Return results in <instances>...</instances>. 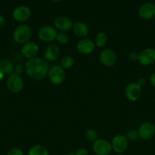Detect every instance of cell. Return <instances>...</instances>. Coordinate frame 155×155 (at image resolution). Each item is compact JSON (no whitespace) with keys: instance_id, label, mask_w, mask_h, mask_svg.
<instances>
[{"instance_id":"obj_1","label":"cell","mask_w":155,"mask_h":155,"mask_svg":"<svg viewBox=\"0 0 155 155\" xmlns=\"http://www.w3.org/2000/svg\"><path fill=\"white\" fill-rule=\"evenodd\" d=\"M49 70L48 61L41 58L29 59L24 65L26 74L33 80H43L48 75Z\"/></svg>"},{"instance_id":"obj_2","label":"cell","mask_w":155,"mask_h":155,"mask_svg":"<svg viewBox=\"0 0 155 155\" xmlns=\"http://www.w3.org/2000/svg\"><path fill=\"white\" fill-rule=\"evenodd\" d=\"M31 36V29L26 24H21L15 29L13 33V39L17 43L25 44Z\"/></svg>"},{"instance_id":"obj_3","label":"cell","mask_w":155,"mask_h":155,"mask_svg":"<svg viewBox=\"0 0 155 155\" xmlns=\"http://www.w3.org/2000/svg\"><path fill=\"white\" fill-rule=\"evenodd\" d=\"M48 77L50 81L54 85H59L65 80V74L63 68L59 65H55L50 68L48 73Z\"/></svg>"},{"instance_id":"obj_4","label":"cell","mask_w":155,"mask_h":155,"mask_svg":"<svg viewBox=\"0 0 155 155\" xmlns=\"http://www.w3.org/2000/svg\"><path fill=\"white\" fill-rule=\"evenodd\" d=\"M7 88L10 92L13 93L20 92L23 89L24 83L21 77L19 75L15 74H12L7 79Z\"/></svg>"},{"instance_id":"obj_5","label":"cell","mask_w":155,"mask_h":155,"mask_svg":"<svg viewBox=\"0 0 155 155\" xmlns=\"http://www.w3.org/2000/svg\"><path fill=\"white\" fill-rule=\"evenodd\" d=\"M129 142L126 136L123 135H118L112 139L111 142L112 149L118 154L124 153L127 150Z\"/></svg>"},{"instance_id":"obj_6","label":"cell","mask_w":155,"mask_h":155,"mask_svg":"<svg viewBox=\"0 0 155 155\" xmlns=\"http://www.w3.org/2000/svg\"><path fill=\"white\" fill-rule=\"evenodd\" d=\"M112 151L111 144L105 139H97L93 145V151L97 155H108Z\"/></svg>"},{"instance_id":"obj_7","label":"cell","mask_w":155,"mask_h":155,"mask_svg":"<svg viewBox=\"0 0 155 155\" xmlns=\"http://www.w3.org/2000/svg\"><path fill=\"white\" fill-rule=\"evenodd\" d=\"M139 137L143 140H149L155 135V126L152 123L145 122L141 124L138 128Z\"/></svg>"},{"instance_id":"obj_8","label":"cell","mask_w":155,"mask_h":155,"mask_svg":"<svg viewBox=\"0 0 155 155\" xmlns=\"http://www.w3.org/2000/svg\"><path fill=\"white\" fill-rule=\"evenodd\" d=\"M57 32L55 27L52 26H44L40 29L38 32V37L43 42H51L56 39Z\"/></svg>"},{"instance_id":"obj_9","label":"cell","mask_w":155,"mask_h":155,"mask_svg":"<svg viewBox=\"0 0 155 155\" xmlns=\"http://www.w3.org/2000/svg\"><path fill=\"white\" fill-rule=\"evenodd\" d=\"M138 61L141 65L149 66L155 62V50L153 48H146L138 54Z\"/></svg>"},{"instance_id":"obj_10","label":"cell","mask_w":155,"mask_h":155,"mask_svg":"<svg viewBox=\"0 0 155 155\" xmlns=\"http://www.w3.org/2000/svg\"><path fill=\"white\" fill-rule=\"evenodd\" d=\"M125 95L130 101H136L141 95V87L137 83H129L125 89Z\"/></svg>"},{"instance_id":"obj_11","label":"cell","mask_w":155,"mask_h":155,"mask_svg":"<svg viewBox=\"0 0 155 155\" xmlns=\"http://www.w3.org/2000/svg\"><path fill=\"white\" fill-rule=\"evenodd\" d=\"M138 15L144 20H150L155 16V5L152 2H145L140 6Z\"/></svg>"},{"instance_id":"obj_12","label":"cell","mask_w":155,"mask_h":155,"mask_svg":"<svg viewBox=\"0 0 155 155\" xmlns=\"http://www.w3.org/2000/svg\"><path fill=\"white\" fill-rule=\"evenodd\" d=\"M100 61L104 66L112 67L115 64L117 57L115 52L110 49H104L100 52Z\"/></svg>"},{"instance_id":"obj_13","label":"cell","mask_w":155,"mask_h":155,"mask_svg":"<svg viewBox=\"0 0 155 155\" xmlns=\"http://www.w3.org/2000/svg\"><path fill=\"white\" fill-rule=\"evenodd\" d=\"M30 17V10L25 5H20L15 8L13 12V18L18 22H24Z\"/></svg>"},{"instance_id":"obj_14","label":"cell","mask_w":155,"mask_h":155,"mask_svg":"<svg viewBox=\"0 0 155 155\" xmlns=\"http://www.w3.org/2000/svg\"><path fill=\"white\" fill-rule=\"evenodd\" d=\"M53 24H54L55 27L60 30L61 32L68 31L73 27V23L71 20L68 18V17L65 16L57 17L54 20Z\"/></svg>"},{"instance_id":"obj_15","label":"cell","mask_w":155,"mask_h":155,"mask_svg":"<svg viewBox=\"0 0 155 155\" xmlns=\"http://www.w3.org/2000/svg\"><path fill=\"white\" fill-rule=\"evenodd\" d=\"M39 52L38 45L33 42H27L24 44L21 48V53L25 58L29 59L33 58L36 57Z\"/></svg>"},{"instance_id":"obj_16","label":"cell","mask_w":155,"mask_h":155,"mask_svg":"<svg viewBox=\"0 0 155 155\" xmlns=\"http://www.w3.org/2000/svg\"><path fill=\"white\" fill-rule=\"evenodd\" d=\"M95 48V43L88 39H83L77 44V49L83 54H89L94 51Z\"/></svg>"},{"instance_id":"obj_17","label":"cell","mask_w":155,"mask_h":155,"mask_svg":"<svg viewBox=\"0 0 155 155\" xmlns=\"http://www.w3.org/2000/svg\"><path fill=\"white\" fill-rule=\"evenodd\" d=\"M60 54V50L59 47L56 45H50L46 48L44 52V57L45 60L47 61H56L59 58Z\"/></svg>"},{"instance_id":"obj_18","label":"cell","mask_w":155,"mask_h":155,"mask_svg":"<svg viewBox=\"0 0 155 155\" xmlns=\"http://www.w3.org/2000/svg\"><path fill=\"white\" fill-rule=\"evenodd\" d=\"M72 29L75 36L81 38L86 36L88 34V31H89L88 25L84 23L80 22V21L74 23L73 24Z\"/></svg>"},{"instance_id":"obj_19","label":"cell","mask_w":155,"mask_h":155,"mask_svg":"<svg viewBox=\"0 0 155 155\" xmlns=\"http://www.w3.org/2000/svg\"><path fill=\"white\" fill-rule=\"evenodd\" d=\"M0 71L5 74V75H9L12 74L14 71V66L12 62L9 59H2L0 61Z\"/></svg>"},{"instance_id":"obj_20","label":"cell","mask_w":155,"mask_h":155,"mask_svg":"<svg viewBox=\"0 0 155 155\" xmlns=\"http://www.w3.org/2000/svg\"><path fill=\"white\" fill-rule=\"evenodd\" d=\"M28 155H49V151L43 145H35L30 148Z\"/></svg>"},{"instance_id":"obj_21","label":"cell","mask_w":155,"mask_h":155,"mask_svg":"<svg viewBox=\"0 0 155 155\" xmlns=\"http://www.w3.org/2000/svg\"><path fill=\"white\" fill-rule=\"evenodd\" d=\"M107 42V36L103 32H100V33H97V35L95 37V40H94V43L95 45L97 47H102L105 45V44Z\"/></svg>"},{"instance_id":"obj_22","label":"cell","mask_w":155,"mask_h":155,"mask_svg":"<svg viewBox=\"0 0 155 155\" xmlns=\"http://www.w3.org/2000/svg\"><path fill=\"white\" fill-rule=\"evenodd\" d=\"M73 64H74V59L69 55L63 57L60 61V67L63 69H68V68H71Z\"/></svg>"},{"instance_id":"obj_23","label":"cell","mask_w":155,"mask_h":155,"mask_svg":"<svg viewBox=\"0 0 155 155\" xmlns=\"http://www.w3.org/2000/svg\"><path fill=\"white\" fill-rule=\"evenodd\" d=\"M87 140L89 141V142H95L96 140H97V138H98V134H97V131L93 129H89V130H87L86 134Z\"/></svg>"},{"instance_id":"obj_24","label":"cell","mask_w":155,"mask_h":155,"mask_svg":"<svg viewBox=\"0 0 155 155\" xmlns=\"http://www.w3.org/2000/svg\"><path fill=\"white\" fill-rule=\"evenodd\" d=\"M56 39H57L58 42L61 44H65L68 42L69 40V36L67 33L65 32H60V33H57L56 36Z\"/></svg>"},{"instance_id":"obj_25","label":"cell","mask_w":155,"mask_h":155,"mask_svg":"<svg viewBox=\"0 0 155 155\" xmlns=\"http://www.w3.org/2000/svg\"><path fill=\"white\" fill-rule=\"evenodd\" d=\"M126 138H127L128 140L130 141H136L138 140L139 137V135H138V132L137 130H131L126 134Z\"/></svg>"},{"instance_id":"obj_26","label":"cell","mask_w":155,"mask_h":155,"mask_svg":"<svg viewBox=\"0 0 155 155\" xmlns=\"http://www.w3.org/2000/svg\"><path fill=\"white\" fill-rule=\"evenodd\" d=\"M7 155H24V154H23L22 151L21 149L15 148L9 150Z\"/></svg>"},{"instance_id":"obj_27","label":"cell","mask_w":155,"mask_h":155,"mask_svg":"<svg viewBox=\"0 0 155 155\" xmlns=\"http://www.w3.org/2000/svg\"><path fill=\"white\" fill-rule=\"evenodd\" d=\"M76 155H88V151L86 148H80L75 151Z\"/></svg>"},{"instance_id":"obj_28","label":"cell","mask_w":155,"mask_h":155,"mask_svg":"<svg viewBox=\"0 0 155 155\" xmlns=\"http://www.w3.org/2000/svg\"><path fill=\"white\" fill-rule=\"evenodd\" d=\"M23 67L21 65H16V66L14 68V72L15 74H18V75H21L23 72Z\"/></svg>"},{"instance_id":"obj_29","label":"cell","mask_w":155,"mask_h":155,"mask_svg":"<svg viewBox=\"0 0 155 155\" xmlns=\"http://www.w3.org/2000/svg\"><path fill=\"white\" fill-rule=\"evenodd\" d=\"M138 53L135 52V51H132L129 54V58L132 61H138Z\"/></svg>"},{"instance_id":"obj_30","label":"cell","mask_w":155,"mask_h":155,"mask_svg":"<svg viewBox=\"0 0 155 155\" xmlns=\"http://www.w3.org/2000/svg\"><path fill=\"white\" fill-rule=\"evenodd\" d=\"M150 83L151 84L152 86L155 88V72H153V74L150 75Z\"/></svg>"},{"instance_id":"obj_31","label":"cell","mask_w":155,"mask_h":155,"mask_svg":"<svg viewBox=\"0 0 155 155\" xmlns=\"http://www.w3.org/2000/svg\"><path fill=\"white\" fill-rule=\"evenodd\" d=\"M137 83H138V84L139 85V86L141 87V86H144V85H145L146 80L144 78V77H141V78H139L138 80V82H137Z\"/></svg>"},{"instance_id":"obj_32","label":"cell","mask_w":155,"mask_h":155,"mask_svg":"<svg viewBox=\"0 0 155 155\" xmlns=\"http://www.w3.org/2000/svg\"><path fill=\"white\" fill-rule=\"evenodd\" d=\"M5 24V19L2 15H0V27H2Z\"/></svg>"},{"instance_id":"obj_33","label":"cell","mask_w":155,"mask_h":155,"mask_svg":"<svg viewBox=\"0 0 155 155\" xmlns=\"http://www.w3.org/2000/svg\"><path fill=\"white\" fill-rule=\"evenodd\" d=\"M4 75H5V74H3V73L1 71H0V81H1V80L3 79V77H4Z\"/></svg>"},{"instance_id":"obj_34","label":"cell","mask_w":155,"mask_h":155,"mask_svg":"<svg viewBox=\"0 0 155 155\" xmlns=\"http://www.w3.org/2000/svg\"><path fill=\"white\" fill-rule=\"evenodd\" d=\"M51 1L53 2H60L62 0H51Z\"/></svg>"},{"instance_id":"obj_35","label":"cell","mask_w":155,"mask_h":155,"mask_svg":"<svg viewBox=\"0 0 155 155\" xmlns=\"http://www.w3.org/2000/svg\"><path fill=\"white\" fill-rule=\"evenodd\" d=\"M65 155H76V154H75V153L70 152V153H68V154H65Z\"/></svg>"}]
</instances>
